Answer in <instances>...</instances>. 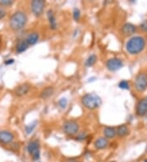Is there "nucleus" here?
<instances>
[{
  "instance_id": "1",
  "label": "nucleus",
  "mask_w": 147,
  "mask_h": 162,
  "mask_svg": "<svg viewBox=\"0 0 147 162\" xmlns=\"http://www.w3.org/2000/svg\"><path fill=\"white\" fill-rule=\"evenodd\" d=\"M146 47V40L143 37L135 36L128 40L126 43V49L132 55L140 53Z\"/></svg>"
},
{
  "instance_id": "2",
  "label": "nucleus",
  "mask_w": 147,
  "mask_h": 162,
  "mask_svg": "<svg viewBox=\"0 0 147 162\" xmlns=\"http://www.w3.org/2000/svg\"><path fill=\"white\" fill-rule=\"evenodd\" d=\"M27 22V17L23 12H16L11 17L9 21L10 27L13 30H20L25 26Z\"/></svg>"
},
{
  "instance_id": "3",
  "label": "nucleus",
  "mask_w": 147,
  "mask_h": 162,
  "mask_svg": "<svg viewBox=\"0 0 147 162\" xmlns=\"http://www.w3.org/2000/svg\"><path fill=\"white\" fill-rule=\"evenodd\" d=\"M82 104L89 110L97 109L101 106V99L96 93H87L82 97Z\"/></svg>"
},
{
  "instance_id": "4",
  "label": "nucleus",
  "mask_w": 147,
  "mask_h": 162,
  "mask_svg": "<svg viewBox=\"0 0 147 162\" xmlns=\"http://www.w3.org/2000/svg\"><path fill=\"white\" fill-rule=\"evenodd\" d=\"M27 151L31 155L33 161H39L40 158V145L38 140H32L28 143Z\"/></svg>"
},
{
  "instance_id": "5",
  "label": "nucleus",
  "mask_w": 147,
  "mask_h": 162,
  "mask_svg": "<svg viewBox=\"0 0 147 162\" xmlns=\"http://www.w3.org/2000/svg\"><path fill=\"white\" fill-rule=\"evenodd\" d=\"M135 88L138 91L142 92L147 89V74L139 73L135 78Z\"/></svg>"
},
{
  "instance_id": "6",
  "label": "nucleus",
  "mask_w": 147,
  "mask_h": 162,
  "mask_svg": "<svg viewBox=\"0 0 147 162\" xmlns=\"http://www.w3.org/2000/svg\"><path fill=\"white\" fill-rule=\"evenodd\" d=\"M63 130L68 135H75L76 133H78L79 130V125L75 120H68L64 123Z\"/></svg>"
},
{
  "instance_id": "7",
  "label": "nucleus",
  "mask_w": 147,
  "mask_h": 162,
  "mask_svg": "<svg viewBox=\"0 0 147 162\" xmlns=\"http://www.w3.org/2000/svg\"><path fill=\"white\" fill-rule=\"evenodd\" d=\"M44 6H45V1H43V0H34L31 3V11L36 17H39L43 12Z\"/></svg>"
},
{
  "instance_id": "8",
  "label": "nucleus",
  "mask_w": 147,
  "mask_h": 162,
  "mask_svg": "<svg viewBox=\"0 0 147 162\" xmlns=\"http://www.w3.org/2000/svg\"><path fill=\"white\" fill-rule=\"evenodd\" d=\"M122 66H123V62L118 58H111L108 60L106 62V67L110 71H116L122 68Z\"/></svg>"
},
{
  "instance_id": "9",
  "label": "nucleus",
  "mask_w": 147,
  "mask_h": 162,
  "mask_svg": "<svg viewBox=\"0 0 147 162\" xmlns=\"http://www.w3.org/2000/svg\"><path fill=\"white\" fill-rule=\"evenodd\" d=\"M29 89H30L29 84H20L19 86L16 87L15 90H14V93H15L16 96L23 97L29 93Z\"/></svg>"
},
{
  "instance_id": "10",
  "label": "nucleus",
  "mask_w": 147,
  "mask_h": 162,
  "mask_svg": "<svg viewBox=\"0 0 147 162\" xmlns=\"http://www.w3.org/2000/svg\"><path fill=\"white\" fill-rule=\"evenodd\" d=\"M14 139V136L12 133L8 131H0V142L3 144H8L12 142Z\"/></svg>"
},
{
  "instance_id": "11",
  "label": "nucleus",
  "mask_w": 147,
  "mask_h": 162,
  "mask_svg": "<svg viewBox=\"0 0 147 162\" xmlns=\"http://www.w3.org/2000/svg\"><path fill=\"white\" fill-rule=\"evenodd\" d=\"M137 114L138 116H143L147 113V101L146 100H140L137 105Z\"/></svg>"
},
{
  "instance_id": "12",
  "label": "nucleus",
  "mask_w": 147,
  "mask_h": 162,
  "mask_svg": "<svg viewBox=\"0 0 147 162\" xmlns=\"http://www.w3.org/2000/svg\"><path fill=\"white\" fill-rule=\"evenodd\" d=\"M47 17H48V20L50 28L52 30H56V27H57V22H56V19L55 14L53 12V11L49 9L47 12Z\"/></svg>"
},
{
  "instance_id": "13",
  "label": "nucleus",
  "mask_w": 147,
  "mask_h": 162,
  "mask_svg": "<svg viewBox=\"0 0 147 162\" xmlns=\"http://www.w3.org/2000/svg\"><path fill=\"white\" fill-rule=\"evenodd\" d=\"M137 30V28L136 26L131 23H126L124 24V26H122V29H121V31L122 33L125 34V35H131L136 32Z\"/></svg>"
},
{
  "instance_id": "14",
  "label": "nucleus",
  "mask_w": 147,
  "mask_h": 162,
  "mask_svg": "<svg viewBox=\"0 0 147 162\" xmlns=\"http://www.w3.org/2000/svg\"><path fill=\"white\" fill-rule=\"evenodd\" d=\"M108 145H109V142H108L107 139H105V138H99L95 142V147L99 150L105 149Z\"/></svg>"
},
{
  "instance_id": "15",
  "label": "nucleus",
  "mask_w": 147,
  "mask_h": 162,
  "mask_svg": "<svg viewBox=\"0 0 147 162\" xmlns=\"http://www.w3.org/2000/svg\"><path fill=\"white\" fill-rule=\"evenodd\" d=\"M39 34L36 33V32H34V33H30L27 36V38L26 39V41L28 43V45H34V44H35L37 42H38V40H39Z\"/></svg>"
},
{
  "instance_id": "16",
  "label": "nucleus",
  "mask_w": 147,
  "mask_h": 162,
  "mask_svg": "<svg viewBox=\"0 0 147 162\" xmlns=\"http://www.w3.org/2000/svg\"><path fill=\"white\" fill-rule=\"evenodd\" d=\"M53 93H54V89L52 87H47L44 89L42 90L41 94H40V97L42 99H48L52 96Z\"/></svg>"
},
{
  "instance_id": "17",
  "label": "nucleus",
  "mask_w": 147,
  "mask_h": 162,
  "mask_svg": "<svg viewBox=\"0 0 147 162\" xmlns=\"http://www.w3.org/2000/svg\"><path fill=\"white\" fill-rule=\"evenodd\" d=\"M28 48H29V45H28L26 40H20L16 45V52L18 53H21L23 52H25Z\"/></svg>"
},
{
  "instance_id": "18",
  "label": "nucleus",
  "mask_w": 147,
  "mask_h": 162,
  "mask_svg": "<svg viewBox=\"0 0 147 162\" xmlns=\"http://www.w3.org/2000/svg\"><path fill=\"white\" fill-rule=\"evenodd\" d=\"M116 134V129L113 127H105L104 129V135L107 139H113Z\"/></svg>"
},
{
  "instance_id": "19",
  "label": "nucleus",
  "mask_w": 147,
  "mask_h": 162,
  "mask_svg": "<svg viewBox=\"0 0 147 162\" xmlns=\"http://www.w3.org/2000/svg\"><path fill=\"white\" fill-rule=\"evenodd\" d=\"M128 133H129V129L127 127V125H119L116 129V133L119 137H124V136L128 134Z\"/></svg>"
},
{
  "instance_id": "20",
  "label": "nucleus",
  "mask_w": 147,
  "mask_h": 162,
  "mask_svg": "<svg viewBox=\"0 0 147 162\" xmlns=\"http://www.w3.org/2000/svg\"><path fill=\"white\" fill-rule=\"evenodd\" d=\"M97 57L95 54H91L90 56H88V59L86 60L85 62V66L87 67H90V66H92L93 65H95V63L97 62Z\"/></svg>"
},
{
  "instance_id": "21",
  "label": "nucleus",
  "mask_w": 147,
  "mask_h": 162,
  "mask_svg": "<svg viewBox=\"0 0 147 162\" xmlns=\"http://www.w3.org/2000/svg\"><path fill=\"white\" fill-rule=\"evenodd\" d=\"M36 125H37V121H34V122L32 123V124H30V125H29L26 126V133H27L28 134H29L30 133H32L34 129L36 127Z\"/></svg>"
},
{
  "instance_id": "22",
  "label": "nucleus",
  "mask_w": 147,
  "mask_h": 162,
  "mask_svg": "<svg viewBox=\"0 0 147 162\" xmlns=\"http://www.w3.org/2000/svg\"><path fill=\"white\" fill-rule=\"evenodd\" d=\"M80 16H81V14H80V11H79V9L75 7V9H74V12H73V17H74L75 21H78L79 19H80Z\"/></svg>"
},
{
  "instance_id": "23",
  "label": "nucleus",
  "mask_w": 147,
  "mask_h": 162,
  "mask_svg": "<svg viewBox=\"0 0 147 162\" xmlns=\"http://www.w3.org/2000/svg\"><path fill=\"white\" fill-rule=\"evenodd\" d=\"M118 87L122 89H129V84L127 83V81L126 80H123L121 81L119 84H118Z\"/></svg>"
},
{
  "instance_id": "24",
  "label": "nucleus",
  "mask_w": 147,
  "mask_h": 162,
  "mask_svg": "<svg viewBox=\"0 0 147 162\" xmlns=\"http://www.w3.org/2000/svg\"><path fill=\"white\" fill-rule=\"evenodd\" d=\"M13 4V1L12 0H0V5H2L3 7L10 6Z\"/></svg>"
},
{
  "instance_id": "25",
  "label": "nucleus",
  "mask_w": 147,
  "mask_h": 162,
  "mask_svg": "<svg viewBox=\"0 0 147 162\" xmlns=\"http://www.w3.org/2000/svg\"><path fill=\"white\" fill-rule=\"evenodd\" d=\"M59 105L61 108H65L67 106V100L65 98H61V99L59 101Z\"/></svg>"
},
{
  "instance_id": "26",
  "label": "nucleus",
  "mask_w": 147,
  "mask_h": 162,
  "mask_svg": "<svg viewBox=\"0 0 147 162\" xmlns=\"http://www.w3.org/2000/svg\"><path fill=\"white\" fill-rule=\"evenodd\" d=\"M140 28L145 32H147V20L144 21L143 22L140 24Z\"/></svg>"
},
{
  "instance_id": "27",
  "label": "nucleus",
  "mask_w": 147,
  "mask_h": 162,
  "mask_svg": "<svg viewBox=\"0 0 147 162\" xmlns=\"http://www.w3.org/2000/svg\"><path fill=\"white\" fill-rule=\"evenodd\" d=\"M5 15H6V12H5V11L3 10V9H0V20L3 18V17H5Z\"/></svg>"
},
{
  "instance_id": "28",
  "label": "nucleus",
  "mask_w": 147,
  "mask_h": 162,
  "mask_svg": "<svg viewBox=\"0 0 147 162\" xmlns=\"http://www.w3.org/2000/svg\"><path fill=\"white\" fill-rule=\"evenodd\" d=\"M13 62H14L13 59H9V61H7V62H5V64L8 65V64H12V63H13Z\"/></svg>"
},
{
  "instance_id": "29",
  "label": "nucleus",
  "mask_w": 147,
  "mask_h": 162,
  "mask_svg": "<svg viewBox=\"0 0 147 162\" xmlns=\"http://www.w3.org/2000/svg\"><path fill=\"white\" fill-rule=\"evenodd\" d=\"M65 162H78V161H76V160H75V159H69V160H67Z\"/></svg>"
},
{
  "instance_id": "30",
  "label": "nucleus",
  "mask_w": 147,
  "mask_h": 162,
  "mask_svg": "<svg viewBox=\"0 0 147 162\" xmlns=\"http://www.w3.org/2000/svg\"><path fill=\"white\" fill-rule=\"evenodd\" d=\"M144 162H147V159H146V161H144Z\"/></svg>"
},
{
  "instance_id": "31",
  "label": "nucleus",
  "mask_w": 147,
  "mask_h": 162,
  "mask_svg": "<svg viewBox=\"0 0 147 162\" xmlns=\"http://www.w3.org/2000/svg\"><path fill=\"white\" fill-rule=\"evenodd\" d=\"M146 153H147V147H146Z\"/></svg>"
},
{
  "instance_id": "32",
  "label": "nucleus",
  "mask_w": 147,
  "mask_h": 162,
  "mask_svg": "<svg viewBox=\"0 0 147 162\" xmlns=\"http://www.w3.org/2000/svg\"><path fill=\"white\" fill-rule=\"evenodd\" d=\"M110 162H115V161H110Z\"/></svg>"
}]
</instances>
